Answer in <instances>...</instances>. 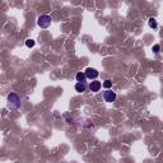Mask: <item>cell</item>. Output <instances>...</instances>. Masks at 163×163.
Returning <instances> with one entry per match:
<instances>
[{"instance_id":"6da1fadb","label":"cell","mask_w":163,"mask_h":163,"mask_svg":"<svg viewBox=\"0 0 163 163\" xmlns=\"http://www.w3.org/2000/svg\"><path fill=\"white\" fill-rule=\"evenodd\" d=\"M6 101H8V107L10 110H18L20 107V98L16 93H10L6 97Z\"/></svg>"},{"instance_id":"7a4b0ae2","label":"cell","mask_w":163,"mask_h":163,"mask_svg":"<svg viewBox=\"0 0 163 163\" xmlns=\"http://www.w3.org/2000/svg\"><path fill=\"white\" fill-rule=\"evenodd\" d=\"M37 24L41 28H48L51 24V17L50 16H40L37 19Z\"/></svg>"},{"instance_id":"3957f363","label":"cell","mask_w":163,"mask_h":163,"mask_svg":"<svg viewBox=\"0 0 163 163\" xmlns=\"http://www.w3.org/2000/svg\"><path fill=\"white\" fill-rule=\"evenodd\" d=\"M84 74H86V78H87V79H96V78L100 75V73H98L97 70L93 69V68H87L86 72H84Z\"/></svg>"},{"instance_id":"277c9868","label":"cell","mask_w":163,"mask_h":163,"mask_svg":"<svg viewBox=\"0 0 163 163\" xmlns=\"http://www.w3.org/2000/svg\"><path fill=\"white\" fill-rule=\"evenodd\" d=\"M103 98H105V101L106 102H113L116 100V93L115 92H112V90H110V89H107L106 92H103Z\"/></svg>"},{"instance_id":"5b68a950","label":"cell","mask_w":163,"mask_h":163,"mask_svg":"<svg viewBox=\"0 0 163 163\" xmlns=\"http://www.w3.org/2000/svg\"><path fill=\"white\" fill-rule=\"evenodd\" d=\"M101 88H102V83L98 82V80H93V82H90V84H89V89L92 92H98Z\"/></svg>"},{"instance_id":"8992f818","label":"cell","mask_w":163,"mask_h":163,"mask_svg":"<svg viewBox=\"0 0 163 163\" xmlns=\"http://www.w3.org/2000/svg\"><path fill=\"white\" fill-rule=\"evenodd\" d=\"M87 88H88V87H87L86 83H76V84H75V90L79 92V93H83V92H86Z\"/></svg>"},{"instance_id":"52a82bcc","label":"cell","mask_w":163,"mask_h":163,"mask_svg":"<svg viewBox=\"0 0 163 163\" xmlns=\"http://www.w3.org/2000/svg\"><path fill=\"white\" fill-rule=\"evenodd\" d=\"M75 78H76V82H78V83H86V80H87V78H86V74H84L83 72H79V73H76Z\"/></svg>"},{"instance_id":"ba28073f","label":"cell","mask_w":163,"mask_h":163,"mask_svg":"<svg viewBox=\"0 0 163 163\" xmlns=\"http://www.w3.org/2000/svg\"><path fill=\"white\" fill-rule=\"evenodd\" d=\"M148 24H149L151 28H157V20H155L154 18H151L149 20H148Z\"/></svg>"},{"instance_id":"9c48e42d","label":"cell","mask_w":163,"mask_h":163,"mask_svg":"<svg viewBox=\"0 0 163 163\" xmlns=\"http://www.w3.org/2000/svg\"><path fill=\"white\" fill-rule=\"evenodd\" d=\"M102 87H105L106 89H108V88H111V87H112V82H111L110 79H107V80H105V82L102 83Z\"/></svg>"},{"instance_id":"30bf717a","label":"cell","mask_w":163,"mask_h":163,"mask_svg":"<svg viewBox=\"0 0 163 163\" xmlns=\"http://www.w3.org/2000/svg\"><path fill=\"white\" fill-rule=\"evenodd\" d=\"M34 44H36V42H34L33 40H31V38H28V40L26 41V46H27V47H30V48H31V47H33V46H34Z\"/></svg>"},{"instance_id":"8fae6325","label":"cell","mask_w":163,"mask_h":163,"mask_svg":"<svg viewBox=\"0 0 163 163\" xmlns=\"http://www.w3.org/2000/svg\"><path fill=\"white\" fill-rule=\"evenodd\" d=\"M159 50H161V46H159V45H154V46H153V51H154L155 54H158Z\"/></svg>"}]
</instances>
